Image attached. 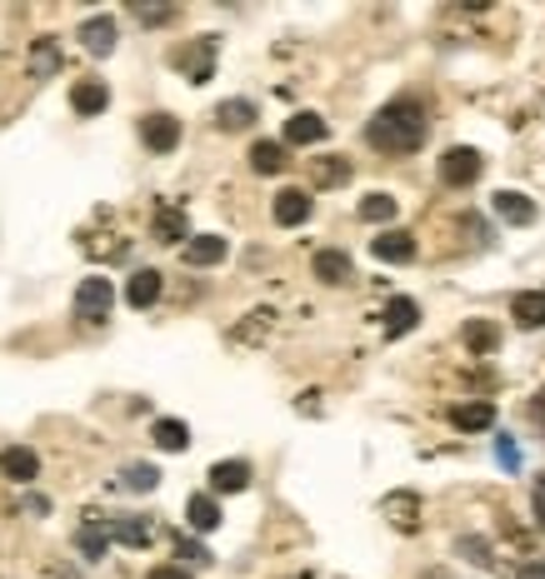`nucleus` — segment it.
<instances>
[{"mask_svg": "<svg viewBox=\"0 0 545 579\" xmlns=\"http://www.w3.org/2000/svg\"><path fill=\"white\" fill-rule=\"evenodd\" d=\"M425 130H431V115H425V100L415 95H395L391 105H381L365 125V140L385 155H411V150L425 145Z\"/></svg>", "mask_w": 545, "mask_h": 579, "instance_id": "nucleus-1", "label": "nucleus"}, {"mask_svg": "<svg viewBox=\"0 0 545 579\" xmlns=\"http://www.w3.org/2000/svg\"><path fill=\"white\" fill-rule=\"evenodd\" d=\"M111 305H115L111 280L105 275L81 280V290H75V319H85V325H105V319H111Z\"/></svg>", "mask_w": 545, "mask_h": 579, "instance_id": "nucleus-2", "label": "nucleus"}, {"mask_svg": "<svg viewBox=\"0 0 545 579\" xmlns=\"http://www.w3.org/2000/svg\"><path fill=\"white\" fill-rule=\"evenodd\" d=\"M481 170H485V160H481V150H471V145H451L441 155V180L451 190L475 185V180H481Z\"/></svg>", "mask_w": 545, "mask_h": 579, "instance_id": "nucleus-3", "label": "nucleus"}, {"mask_svg": "<svg viewBox=\"0 0 545 579\" xmlns=\"http://www.w3.org/2000/svg\"><path fill=\"white\" fill-rule=\"evenodd\" d=\"M141 140H145V150L165 155V150L181 145V120L165 115V110H155V115H145V120H141Z\"/></svg>", "mask_w": 545, "mask_h": 579, "instance_id": "nucleus-4", "label": "nucleus"}, {"mask_svg": "<svg viewBox=\"0 0 545 579\" xmlns=\"http://www.w3.org/2000/svg\"><path fill=\"white\" fill-rule=\"evenodd\" d=\"M381 515L391 519L395 529H421V495H411V489H395V495H385L381 499Z\"/></svg>", "mask_w": 545, "mask_h": 579, "instance_id": "nucleus-5", "label": "nucleus"}, {"mask_svg": "<svg viewBox=\"0 0 545 579\" xmlns=\"http://www.w3.org/2000/svg\"><path fill=\"white\" fill-rule=\"evenodd\" d=\"M371 250L385 265H405V260H415V235L411 230H381V235L371 240Z\"/></svg>", "mask_w": 545, "mask_h": 579, "instance_id": "nucleus-6", "label": "nucleus"}, {"mask_svg": "<svg viewBox=\"0 0 545 579\" xmlns=\"http://www.w3.org/2000/svg\"><path fill=\"white\" fill-rule=\"evenodd\" d=\"M75 549H81L85 559H101L105 549H111V519L85 515V525L75 529Z\"/></svg>", "mask_w": 545, "mask_h": 579, "instance_id": "nucleus-7", "label": "nucleus"}, {"mask_svg": "<svg viewBox=\"0 0 545 579\" xmlns=\"http://www.w3.org/2000/svg\"><path fill=\"white\" fill-rule=\"evenodd\" d=\"M211 485L221 489V495H241V489L251 485V459H215Z\"/></svg>", "mask_w": 545, "mask_h": 579, "instance_id": "nucleus-8", "label": "nucleus"}, {"mask_svg": "<svg viewBox=\"0 0 545 579\" xmlns=\"http://www.w3.org/2000/svg\"><path fill=\"white\" fill-rule=\"evenodd\" d=\"M0 475H6V479H21V485H31V479L41 475V459H36V449H26V445L0 449Z\"/></svg>", "mask_w": 545, "mask_h": 579, "instance_id": "nucleus-9", "label": "nucleus"}, {"mask_svg": "<svg viewBox=\"0 0 545 579\" xmlns=\"http://www.w3.org/2000/svg\"><path fill=\"white\" fill-rule=\"evenodd\" d=\"M225 250H231V245H225L221 235H191V240H185V250H181V255H185V265L205 270V265H221V260H225Z\"/></svg>", "mask_w": 545, "mask_h": 579, "instance_id": "nucleus-10", "label": "nucleus"}, {"mask_svg": "<svg viewBox=\"0 0 545 579\" xmlns=\"http://www.w3.org/2000/svg\"><path fill=\"white\" fill-rule=\"evenodd\" d=\"M175 65L191 70V80H211V65H215V40L201 35L191 50H175Z\"/></svg>", "mask_w": 545, "mask_h": 579, "instance_id": "nucleus-11", "label": "nucleus"}, {"mask_svg": "<svg viewBox=\"0 0 545 579\" xmlns=\"http://www.w3.org/2000/svg\"><path fill=\"white\" fill-rule=\"evenodd\" d=\"M271 215H275V225H305V220H311V195H305V190H281Z\"/></svg>", "mask_w": 545, "mask_h": 579, "instance_id": "nucleus-12", "label": "nucleus"}, {"mask_svg": "<svg viewBox=\"0 0 545 579\" xmlns=\"http://www.w3.org/2000/svg\"><path fill=\"white\" fill-rule=\"evenodd\" d=\"M315 280H325V285H351L355 280V265L345 250H321L315 255Z\"/></svg>", "mask_w": 545, "mask_h": 579, "instance_id": "nucleus-13", "label": "nucleus"}, {"mask_svg": "<svg viewBox=\"0 0 545 579\" xmlns=\"http://www.w3.org/2000/svg\"><path fill=\"white\" fill-rule=\"evenodd\" d=\"M325 120L315 115V110H301V115L285 120V145H315V140H325Z\"/></svg>", "mask_w": 545, "mask_h": 579, "instance_id": "nucleus-14", "label": "nucleus"}, {"mask_svg": "<svg viewBox=\"0 0 545 579\" xmlns=\"http://www.w3.org/2000/svg\"><path fill=\"white\" fill-rule=\"evenodd\" d=\"M81 45L91 50V55H111L115 50V20L111 16H91L81 26Z\"/></svg>", "mask_w": 545, "mask_h": 579, "instance_id": "nucleus-15", "label": "nucleus"}, {"mask_svg": "<svg viewBox=\"0 0 545 579\" xmlns=\"http://www.w3.org/2000/svg\"><path fill=\"white\" fill-rule=\"evenodd\" d=\"M161 285H165L161 270H135L131 285H125V299H131L135 309H151L155 299H161Z\"/></svg>", "mask_w": 545, "mask_h": 579, "instance_id": "nucleus-16", "label": "nucleus"}, {"mask_svg": "<svg viewBox=\"0 0 545 579\" xmlns=\"http://www.w3.org/2000/svg\"><path fill=\"white\" fill-rule=\"evenodd\" d=\"M491 210L505 220V225H531L535 220V205L521 195V190H501V195L491 200Z\"/></svg>", "mask_w": 545, "mask_h": 579, "instance_id": "nucleus-17", "label": "nucleus"}, {"mask_svg": "<svg viewBox=\"0 0 545 579\" xmlns=\"http://www.w3.org/2000/svg\"><path fill=\"white\" fill-rule=\"evenodd\" d=\"M105 105H111V90H105L101 80H81V85L71 90V110H75V115H101Z\"/></svg>", "mask_w": 545, "mask_h": 579, "instance_id": "nucleus-18", "label": "nucleus"}, {"mask_svg": "<svg viewBox=\"0 0 545 579\" xmlns=\"http://www.w3.org/2000/svg\"><path fill=\"white\" fill-rule=\"evenodd\" d=\"M155 240H161V245H181V240H191L185 210H175V205H161V210H155Z\"/></svg>", "mask_w": 545, "mask_h": 579, "instance_id": "nucleus-19", "label": "nucleus"}, {"mask_svg": "<svg viewBox=\"0 0 545 579\" xmlns=\"http://www.w3.org/2000/svg\"><path fill=\"white\" fill-rule=\"evenodd\" d=\"M415 319H421V305L411 295H395L385 305V335H405V329H415Z\"/></svg>", "mask_w": 545, "mask_h": 579, "instance_id": "nucleus-20", "label": "nucleus"}, {"mask_svg": "<svg viewBox=\"0 0 545 579\" xmlns=\"http://www.w3.org/2000/svg\"><path fill=\"white\" fill-rule=\"evenodd\" d=\"M511 315L521 319L525 329H535V325H545V290H521V295L511 299Z\"/></svg>", "mask_w": 545, "mask_h": 579, "instance_id": "nucleus-21", "label": "nucleus"}, {"mask_svg": "<svg viewBox=\"0 0 545 579\" xmlns=\"http://www.w3.org/2000/svg\"><path fill=\"white\" fill-rule=\"evenodd\" d=\"M251 165H255V175H281V170H285V145H281V140H255V145H251Z\"/></svg>", "mask_w": 545, "mask_h": 579, "instance_id": "nucleus-22", "label": "nucleus"}, {"mask_svg": "<svg viewBox=\"0 0 545 579\" xmlns=\"http://www.w3.org/2000/svg\"><path fill=\"white\" fill-rule=\"evenodd\" d=\"M185 519H191V529L211 535V529H221V505H215L211 495H191V505H185Z\"/></svg>", "mask_w": 545, "mask_h": 579, "instance_id": "nucleus-23", "label": "nucleus"}, {"mask_svg": "<svg viewBox=\"0 0 545 579\" xmlns=\"http://www.w3.org/2000/svg\"><path fill=\"white\" fill-rule=\"evenodd\" d=\"M151 439H155L161 449H171V455H181V449L191 445V425H185V419H155Z\"/></svg>", "mask_w": 545, "mask_h": 579, "instance_id": "nucleus-24", "label": "nucleus"}, {"mask_svg": "<svg viewBox=\"0 0 545 579\" xmlns=\"http://www.w3.org/2000/svg\"><path fill=\"white\" fill-rule=\"evenodd\" d=\"M251 120H255L251 100H221V105H215V125L221 130H245Z\"/></svg>", "mask_w": 545, "mask_h": 579, "instance_id": "nucleus-25", "label": "nucleus"}, {"mask_svg": "<svg viewBox=\"0 0 545 579\" xmlns=\"http://www.w3.org/2000/svg\"><path fill=\"white\" fill-rule=\"evenodd\" d=\"M55 70H61V45H55L51 35H41L36 40V50H31V75L46 80V75H55Z\"/></svg>", "mask_w": 545, "mask_h": 579, "instance_id": "nucleus-26", "label": "nucleus"}, {"mask_svg": "<svg viewBox=\"0 0 545 579\" xmlns=\"http://www.w3.org/2000/svg\"><path fill=\"white\" fill-rule=\"evenodd\" d=\"M345 180H351V160H345V155L315 160V185H321V190H335V185H345Z\"/></svg>", "mask_w": 545, "mask_h": 579, "instance_id": "nucleus-27", "label": "nucleus"}, {"mask_svg": "<svg viewBox=\"0 0 545 579\" xmlns=\"http://www.w3.org/2000/svg\"><path fill=\"white\" fill-rule=\"evenodd\" d=\"M111 539H121V545L141 549V545H151V525H145V519H135V515L111 519Z\"/></svg>", "mask_w": 545, "mask_h": 579, "instance_id": "nucleus-28", "label": "nucleus"}, {"mask_svg": "<svg viewBox=\"0 0 545 579\" xmlns=\"http://www.w3.org/2000/svg\"><path fill=\"white\" fill-rule=\"evenodd\" d=\"M395 195H385V190H375V195H365L361 200V220L365 225H385V220H395Z\"/></svg>", "mask_w": 545, "mask_h": 579, "instance_id": "nucleus-29", "label": "nucleus"}, {"mask_svg": "<svg viewBox=\"0 0 545 579\" xmlns=\"http://www.w3.org/2000/svg\"><path fill=\"white\" fill-rule=\"evenodd\" d=\"M491 419H495V405H485V399H481V405H455L451 409V425L455 429H485Z\"/></svg>", "mask_w": 545, "mask_h": 579, "instance_id": "nucleus-30", "label": "nucleus"}, {"mask_svg": "<svg viewBox=\"0 0 545 579\" xmlns=\"http://www.w3.org/2000/svg\"><path fill=\"white\" fill-rule=\"evenodd\" d=\"M465 345H471L475 355H491V349L501 345V335H495V325H485V319H471V325H465Z\"/></svg>", "mask_w": 545, "mask_h": 579, "instance_id": "nucleus-31", "label": "nucleus"}, {"mask_svg": "<svg viewBox=\"0 0 545 579\" xmlns=\"http://www.w3.org/2000/svg\"><path fill=\"white\" fill-rule=\"evenodd\" d=\"M155 479H161V475H155V465H125V469H121V485L135 489V495H151Z\"/></svg>", "mask_w": 545, "mask_h": 579, "instance_id": "nucleus-32", "label": "nucleus"}, {"mask_svg": "<svg viewBox=\"0 0 545 579\" xmlns=\"http://www.w3.org/2000/svg\"><path fill=\"white\" fill-rule=\"evenodd\" d=\"M175 549H181V555L191 559V565H211V549L195 545V539H175Z\"/></svg>", "mask_w": 545, "mask_h": 579, "instance_id": "nucleus-33", "label": "nucleus"}, {"mask_svg": "<svg viewBox=\"0 0 545 579\" xmlns=\"http://www.w3.org/2000/svg\"><path fill=\"white\" fill-rule=\"evenodd\" d=\"M495 459H501L505 469H521V449H515V445H511V439H505V435L495 439Z\"/></svg>", "mask_w": 545, "mask_h": 579, "instance_id": "nucleus-34", "label": "nucleus"}, {"mask_svg": "<svg viewBox=\"0 0 545 579\" xmlns=\"http://www.w3.org/2000/svg\"><path fill=\"white\" fill-rule=\"evenodd\" d=\"M535 519H541V529H545V475L535 479Z\"/></svg>", "mask_w": 545, "mask_h": 579, "instance_id": "nucleus-35", "label": "nucleus"}, {"mask_svg": "<svg viewBox=\"0 0 545 579\" xmlns=\"http://www.w3.org/2000/svg\"><path fill=\"white\" fill-rule=\"evenodd\" d=\"M145 579H191V575H185V569H175V565H161V569H151Z\"/></svg>", "mask_w": 545, "mask_h": 579, "instance_id": "nucleus-36", "label": "nucleus"}, {"mask_svg": "<svg viewBox=\"0 0 545 579\" xmlns=\"http://www.w3.org/2000/svg\"><path fill=\"white\" fill-rule=\"evenodd\" d=\"M135 16H141L145 26H161V20H171V16H175V10H135Z\"/></svg>", "mask_w": 545, "mask_h": 579, "instance_id": "nucleus-37", "label": "nucleus"}, {"mask_svg": "<svg viewBox=\"0 0 545 579\" xmlns=\"http://www.w3.org/2000/svg\"><path fill=\"white\" fill-rule=\"evenodd\" d=\"M541 425H545V395H541Z\"/></svg>", "mask_w": 545, "mask_h": 579, "instance_id": "nucleus-38", "label": "nucleus"}]
</instances>
